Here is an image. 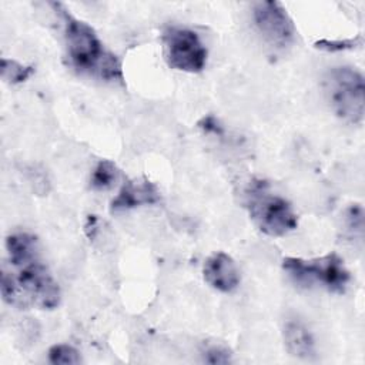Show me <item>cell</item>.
Listing matches in <instances>:
<instances>
[{"instance_id": "obj_3", "label": "cell", "mask_w": 365, "mask_h": 365, "mask_svg": "<svg viewBox=\"0 0 365 365\" xmlns=\"http://www.w3.org/2000/svg\"><path fill=\"white\" fill-rule=\"evenodd\" d=\"M244 207L261 232L269 237H282L298 225L292 205L281 195L274 194L264 180H251L244 190Z\"/></svg>"}, {"instance_id": "obj_4", "label": "cell", "mask_w": 365, "mask_h": 365, "mask_svg": "<svg viewBox=\"0 0 365 365\" xmlns=\"http://www.w3.org/2000/svg\"><path fill=\"white\" fill-rule=\"evenodd\" d=\"M324 90L334 113L344 121L359 124L364 120V77L352 67H334L324 78Z\"/></svg>"}, {"instance_id": "obj_11", "label": "cell", "mask_w": 365, "mask_h": 365, "mask_svg": "<svg viewBox=\"0 0 365 365\" xmlns=\"http://www.w3.org/2000/svg\"><path fill=\"white\" fill-rule=\"evenodd\" d=\"M117 177H118V171L115 164L110 160H100L93 170V174L90 178V187L96 191L108 190L114 185Z\"/></svg>"}, {"instance_id": "obj_15", "label": "cell", "mask_w": 365, "mask_h": 365, "mask_svg": "<svg viewBox=\"0 0 365 365\" xmlns=\"http://www.w3.org/2000/svg\"><path fill=\"white\" fill-rule=\"evenodd\" d=\"M356 44H361V37L358 38H348V40H319L315 43V47L325 50V51H341L346 48H352Z\"/></svg>"}, {"instance_id": "obj_9", "label": "cell", "mask_w": 365, "mask_h": 365, "mask_svg": "<svg viewBox=\"0 0 365 365\" xmlns=\"http://www.w3.org/2000/svg\"><path fill=\"white\" fill-rule=\"evenodd\" d=\"M160 201V192L157 187L145 180H128L123 184L115 198L111 201V211H124L131 210L138 205L155 204Z\"/></svg>"}, {"instance_id": "obj_6", "label": "cell", "mask_w": 365, "mask_h": 365, "mask_svg": "<svg viewBox=\"0 0 365 365\" xmlns=\"http://www.w3.org/2000/svg\"><path fill=\"white\" fill-rule=\"evenodd\" d=\"M167 64L185 73H200L207 63V48L198 34L185 27H168L163 33Z\"/></svg>"}, {"instance_id": "obj_2", "label": "cell", "mask_w": 365, "mask_h": 365, "mask_svg": "<svg viewBox=\"0 0 365 365\" xmlns=\"http://www.w3.org/2000/svg\"><path fill=\"white\" fill-rule=\"evenodd\" d=\"M53 6L60 11L64 21L66 50L70 64L78 73L106 81H121L123 68L120 60L106 48L94 29L74 17L61 4L54 3Z\"/></svg>"}, {"instance_id": "obj_17", "label": "cell", "mask_w": 365, "mask_h": 365, "mask_svg": "<svg viewBox=\"0 0 365 365\" xmlns=\"http://www.w3.org/2000/svg\"><path fill=\"white\" fill-rule=\"evenodd\" d=\"M198 127L204 131V133H208V134H215V135H222L224 134V130L222 127L220 125L218 120L212 115H205L202 117L200 121H198Z\"/></svg>"}, {"instance_id": "obj_16", "label": "cell", "mask_w": 365, "mask_h": 365, "mask_svg": "<svg viewBox=\"0 0 365 365\" xmlns=\"http://www.w3.org/2000/svg\"><path fill=\"white\" fill-rule=\"evenodd\" d=\"M204 361L207 364H230L232 359H231V352L220 345H214V346H210L204 351Z\"/></svg>"}, {"instance_id": "obj_10", "label": "cell", "mask_w": 365, "mask_h": 365, "mask_svg": "<svg viewBox=\"0 0 365 365\" xmlns=\"http://www.w3.org/2000/svg\"><path fill=\"white\" fill-rule=\"evenodd\" d=\"M287 351L299 359H312L317 354L315 341L311 331L299 319H287L282 328Z\"/></svg>"}, {"instance_id": "obj_7", "label": "cell", "mask_w": 365, "mask_h": 365, "mask_svg": "<svg viewBox=\"0 0 365 365\" xmlns=\"http://www.w3.org/2000/svg\"><path fill=\"white\" fill-rule=\"evenodd\" d=\"M252 17L264 40L274 48L284 50L294 41L295 29L287 10L278 1H258Z\"/></svg>"}, {"instance_id": "obj_8", "label": "cell", "mask_w": 365, "mask_h": 365, "mask_svg": "<svg viewBox=\"0 0 365 365\" xmlns=\"http://www.w3.org/2000/svg\"><path fill=\"white\" fill-rule=\"evenodd\" d=\"M204 279L220 292H231L240 284V271L234 259L220 251L208 257L202 268Z\"/></svg>"}, {"instance_id": "obj_13", "label": "cell", "mask_w": 365, "mask_h": 365, "mask_svg": "<svg viewBox=\"0 0 365 365\" xmlns=\"http://www.w3.org/2000/svg\"><path fill=\"white\" fill-rule=\"evenodd\" d=\"M48 362L54 365H77L81 362V356L74 346L57 344L48 349Z\"/></svg>"}, {"instance_id": "obj_1", "label": "cell", "mask_w": 365, "mask_h": 365, "mask_svg": "<svg viewBox=\"0 0 365 365\" xmlns=\"http://www.w3.org/2000/svg\"><path fill=\"white\" fill-rule=\"evenodd\" d=\"M6 251L0 281L3 301L19 309H54L60 304V288L41 257L37 238L13 232L6 238Z\"/></svg>"}, {"instance_id": "obj_5", "label": "cell", "mask_w": 365, "mask_h": 365, "mask_svg": "<svg viewBox=\"0 0 365 365\" xmlns=\"http://www.w3.org/2000/svg\"><path fill=\"white\" fill-rule=\"evenodd\" d=\"M282 268L297 285L312 287L321 284L338 294L345 291L351 279L344 261L334 252L314 259L287 257L282 259Z\"/></svg>"}, {"instance_id": "obj_14", "label": "cell", "mask_w": 365, "mask_h": 365, "mask_svg": "<svg viewBox=\"0 0 365 365\" xmlns=\"http://www.w3.org/2000/svg\"><path fill=\"white\" fill-rule=\"evenodd\" d=\"M345 221H346V230L351 232V235H355V232H358L359 237H362L364 214H362V208L359 205H352L348 208Z\"/></svg>"}, {"instance_id": "obj_12", "label": "cell", "mask_w": 365, "mask_h": 365, "mask_svg": "<svg viewBox=\"0 0 365 365\" xmlns=\"http://www.w3.org/2000/svg\"><path fill=\"white\" fill-rule=\"evenodd\" d=\"M34 73V67L33 66H26L21 64L16 60L11 58H1L0 63V76L6 83L10 84H19L26 81L31 74Z\"/></svg>"}]
</instances>
